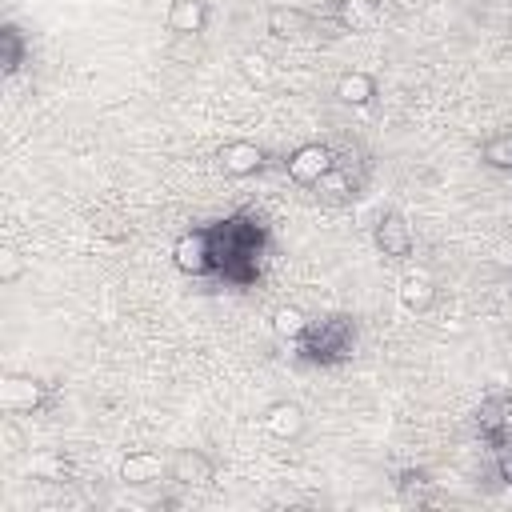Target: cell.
Segmentation results:
<instances>
[{
  "instance_id": "obj_16",
  "label": "cell",
  "mask_w": 512,
  "mask_h": 512,
  "mask_svg": "<svg viewBox=\"0 0 512 512\" xmlns=\"http://www.w3.org/2000/svg\"><path fill=\"white\" fill-rule=\"evenodd\" d=\"M476 424H480V432H484V436L500 440V432H504V424H508V416H504V404H496V400L480 404V412H476Z\"/></svg>"
},
{
  "instance_id": "obj_1",
  "label": "cell",
  "mask_w": 512,
  "mask_h": 512,
  "mask_svg": "<svg viewBox=\"0 0 512 512\" xmlns=\"http://www.w3.org/2000/svg\"><path fill=\"white\" fill-rule=\"evenodd\" d=\"M300 344H304V352L312 360H340L348 352V344H352V324L344 316H328L320 324L312 320L308 332L300 336Z\"/></svg>"
},
{
  "instance_id": "obj_2",
  "label": "cell",
  "mask_w": 512,
  "mask_h": 512,
  "mask_svg": "<svg viewBox=\"0 0 512 512\" xmlns=\"http://www.w3.org/2000/svg\"><path fill=\"white\" fill-rule=\"evenodd\" d=\"M172 264H176L184 276H208V272H216L212 232H208V228L180 232V236H176V244H172Z\"/></svg>"
},
{
  "instance_id": "obj_8",
  "label": "cell",
  "mask_w": 512,
  "mask_h": 512,
  "mask_svg": "<svg viewBox=\"0 0 512 512\" xmlns=\"http://www.w3.org/2000/svg\"><path fill=\"white\" fill-rule=\"evenodd\" d=\"M168 476L180 480V484H208L216 476V464L200 452V448H184L168 460Z\"/></svg>"
},
{
  "instance_id": "obj_4",
  "label": "cell",
  "mask_w": 512,
  "mask_h": 512,
  "mask_svg": "<svg viewBox=\"0 0 512 512\" xmlns=\"http://www.w3.org/2000/svg\"><path fill=\"white\" fill-rule=\"evenodd\" d=\"M44 396H48V388L40 380H32V376L12 372V376L0 380V404L8 412H36L44 404Z\"/></svg>"
},
{
  "instance_id": "obj_11",
  "label": "cell",
  "mask_w": 512,
  "mask_h": 512,
  "mask_svg": "<svg viewBox=\"0 0 512 512\" xmlns=\"http://www.w3.org/2000/svg\"><path fill=\"white\" fill-rule=\"evenodd\" d=\"M432 300H436V284H432V276H424V272H408V276L400 280V304H404L408 312H428Z\"/></svg>"
},
{
  "instance_id": "obj_21",
  "label": "cell",
  "mask_w": 512,
  "mask_h": 512,
  "mask_svg": "<svg viewBox=\"0 0 512 512\" xmlns=\"http://www.w3.org/2000/svg\"><path fill=\"white\" fill-rule=\"evenodd\" d=\"M500 476L512 484V456H504V460H500Z\"/></svg>"
},
{
  "instance_id": "obj_19",
  "label": "cell",
  "mask_w": 512,
  "mask_h": 512,
  "mask_svg": "<svg viewBox=\"0 0 512 512\" xmlns=\"http://www.w3.org/2000/svg\"><path fill=\"white\" fill-rule=\"evenodd\" d=\"M320 188H324L328 196H344V192H352V184H348V176H344V172H336V168H332V172H328V176L320 180Z\"/></svg>"
},
{
  "instance_id": "obj_10",
  "label": "cell",
  "mask_w": 512,
  "mask_h": 512,
  "mask_svg": "<svg viewBox=\"0 0 512 512\" xmlns=\"http://www.w3.org/2000/svg\"><path fill=\"white\" fill-rule=\"evenodd\" d=\"M204 24H208V4L204 0H172L168 28L176 36H196V32H204Z\"/></svg>"
},
{
  "instance_id": "obj_15",
  "label": "cell",
  "mask_w": 512,
  "mask_h": 512,
  "mask_svg": "<svg viewBox=\"0 0 512 512\" xmlns=\"http://www.w3.org/2000/svg\"><path fill=\"white\" fill-rule=\"evenodd\" d=\"M308 316L300 312V308H276V316H272V328H276V336H284V340H300L304 332H308Z\"/></svg>"
},
{
  "instance_id": "obj_14",
  "label": "cell",
  "mask_w": 512,
  "mask_h": 512,
  "mask_svg": "<svg viewBox=\"0 0 512 512\" xmlns=\"http://www.w3.org/2000/svg\"><path fill=\"white\" fill-rule=\"evenodd\" d=\"M304 28H308V12H300V8L276 4V8L268 12V32H272V36H280V40H288V36H300Z\"/></svg>"
},
{
  "instance_id": "obj_12",
  "label": "cell",
  "mask_w": 512,
  "mask_h": 512,
  "mask_svg": "<svg viewBox=\"0 0 512 512\" xmlns=\"http://www.w3.org/2000/svg\"><path fill=\"white\" fill-rule=\"evenodd\" d=\"M376 16H380V4L376 0H336V24L348 28V32L372 28Z\"/></svg>"
},
{
  "instance_id": "obj_6",
  "label": "cell",
  "mask_w": 512,
  "mask_h": 512,
  "mask_svg": "<svg viewBox=\"0 0 512 512\" xmlns=\"http://www.w3.org/2000/svg\"><path fill=\"white\" fill-rule=\"evenodd\" d=\"M376 248L384 256H392V260H400V256L412 252V228H408V220L400 212H384L376 220Z\"/></svg>"
},
{
  "instance_id": "obj_20",
  "label": "cell",
  "mask_w": 512,
  "mask_h": 512,
  "mask_svg": "<svg viewBox=\"0 0 512 512\" xmlns=\"http://www.w3.org/2000/svg\"><path fill=\"white\" fill-rule=\"evenodd\" d=\"M20 276V260H16V252H4V280L12 284Z\"/></svg>"
},
{
  "instance_id": "obj_7",
  "label": "cell",
  "mask_w": 512,
  "mask_h": 512,
  "mask_svg": "<svg viewBox=\"0 0 512 512\" xmlns=\"http://www.w3.org/2000/svg\"><path fill=\"white\" fill-rule=\"evenodd\" d=\"M220 168L224 176H256L264 168V148L252 140H232L220 148Z\"/></svg>"
},
{
  "instance_id": "obj_5",
  "label": "cell",
  "mask_w": 512,
  "mask_h": 512,
  "mask_svg": "<svg viewBox=\"0 0 512 512\" xmlns=\"http://www.w3.org/2000/svg\"><path fill=\"white\" fill-rule=\"evenodd\" d=\"M260 424H264V432L276 436V440H296V436L304 432L308 416H304V408H300L296 400H276V404L264 408Z\"/></svg>"
},
{
  "instance_id": "obj_18",
  "label": "cell",
  "mask_w": 512,
  "mask_h": 512,
  "mask_svg": "<svg viewBox=\"0 0 512 512\" xmlns=\"http://www.w3.org/2000/svg\"><path fill=\"white\" fill-rule=\"evenodd\" d=\"M484 160L492 168H512V136H496L484 144Z\"/></svg>"
},
{
  "instance_id": "obj_17",
  "label": "cell",
  "mask_w": 512,
  "mask_h": 512,
  "mask_svg": "<svg viewBox=\"0 0 512 512\" xmlns=\"http://www.w3.org/2000/svg\"><path fill=\"white\" fill-rule=\"evenodd\" d=\"M0 44H4V56H0L4 72H16V68H20V56H24V40H20V32H16V28H4V32H0Z\"/></svg>"
},
{
  "instance_id": "obj_9",
  "label": "cell",
  "mask_w": 512,
  "mask_h": 512,
  "mask_svg": "<svg viewBox=\"0 0 512 512\" xmlns=\"http://www.w3.org/2000/svg\"><path fill=\"white\" fill-rule=\"evenodd\" d=\"M164 472H168V464H164L160 452H152V448H136V452H128L124 464H120V476H124L128 484H156Z\"/></svg>"
},
{
  "instance_id": "obj_3",
  "label": "cell",
  "mask_w": 512,
  "mask_h": 512,
  "mask_svg": "<svg viewBox=\"0 0 512 512\" xmlns=\"http://www.w3.org/2000/svg\"><path fill=\"white\" fill-rule=\"evenodd\" d=\"M288 176L296 180V184H320L332 168H336V156H332V148L328 144H300L292 156H288Z\"/></svg>"
},
{
  "instance_id": "obj_13",
  "label": "cell",
  "mask_w": 512,
  "mask_h": 512,
  "mask_svg": "<svg viewBox=\"0 0 512 512\" xmlns=\"http://www.w3.org/2000/svg\"><path fill=\"white\" fill-rule=\"evenodd\" d=\"M336 96H340L344 104H352V108H364V104H372V96H376V80H372L368 72H344V76L336 80Z\"/></svg>"
}]
</instances>
